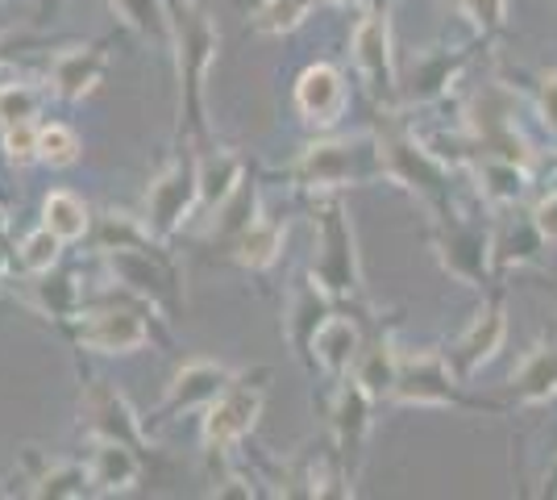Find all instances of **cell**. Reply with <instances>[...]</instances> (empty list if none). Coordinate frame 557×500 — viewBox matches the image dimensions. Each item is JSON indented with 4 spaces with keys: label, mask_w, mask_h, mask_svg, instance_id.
I'll use <instances>...</instances> for the list:
<instances>
[{
    "label": "cell",
    "mask_w": 557,
    "mask_h": 500,
    "mask_svg": "<svg viewBox=\"0 0 557 500\" xmlns=\"http://www.w3.org/2000/svg\"><path fill=\"white\" fill-rule=\"evenodd\" d=\"M175 9V50H180V96L191 134H205V75L216 59V25L196 0H171Z\"/></svg>",
    "instance_id": "6da1fadb"
},
{
    "label": "cell",
    "mask_w": 557,
    "mask_h": 500,
    "mask_svg": "<svg viewBox=\"0 0 557 500\" xmlns=\"http://www.w3.org/2000/svg\"><path fill=\"white\" fill-rule=\"evenodd\" d=\"M75 338H79V346L100 351V355H134L150 342V326L138 305H116V296L109 292L79 309Z\"/></svg>",
    "instance_id": "7a4b0ae2"
},
{
    "label": "cell",
    "mask_w": 557,
    "mask_h": 500,
    "mask_svg": "<svg viewBox=\"0 0 557 500\" xmlns=\"http://www.w3.org/2000/svg\"><path fill=\"white\" fill-rule=\"evenodd\" d=\"M383 171V150L371 143H317L296 163V180L308 188H342Z\"/></svg>",
    "instance_id": "3957f363"
},
{
    "label": "cell",
    "mask_w": 557,
    "mask_h": 500,
    "mask_svg": "<svg viewBox=\"0 0 557 500\" xmlns=\"http://www.w3.org/2000/svg\"><path fill=\"white\" fill-rule=\"evenodd\" d=\"M196 205H200V171L191 159H175L146 188V230L154 239H171Z\"/></svg>",
    "instance_id": "277c9868"
},
{
    "label": "cell",
    "mask_w": 557,
    "mask_h": 500,
    "mask_svg": "<svg viewBox=\"0 0 557 500\" xmlns=\"http://www.w3.org/2000/svg\"><path fill=\"white\" fill-rule=\"evenodd\" d=\"M317 234H321V255L312 267V284L329 288L337 296L358 292V255H354V230L346 221V209L337 200H325L317 214Z\"/></svg>",
    "instance_id": "5b68a950"
},
{
    "label": "cell",
    "mask_w": 557,
    "mask_h": 500,
    "mask_svg": "<svg viewBox=\"0 0 557 500\" xmlns=\"http://www.w3.org/2000/svg\"><path fill=\"white\" fill-rule=\"evenodd\" d=\"M104 255H109L113 276L129 288L134 296L150 301V305L175 309V267L159 255V246L138 242V246H116V251H104Z\"/></svg>",
    "instance_id": "8992f818"
},
{
    "label": "cell",
    "mask_w": 557,
    "mask_h": 500,
    "mask_svg": "<svg viewBox=\"0 0 557 500\" xmlns=\"http://www.w3.org/2000/svg\"><path fill=\"white\" fill-rule=\"evenodd\" d=\"M258 413H262V388L233 380L209 405V413H205V447L212 454H225L255 429Z\"/></svg>",
    "instance_id": "52a82bcc"
},
{
    "label": "cell",
    "mask_w": 557,
    "mask_h": 500,
    "mask_svg": "<svg viewBox=\"0 0 557 500\" xmlns=\"http://www.w3.org/2000/svg\"><path fill=\"white\" fill-rule=\"evenodd\" d=\"M230 383H233L230 367H221V363H212V358H191V363H184V367L175 371V380L166 388L163 417L184 413V408H196V405H212Z\"/></svg>",
    "instance_id": "ba28073f"
},
{
    "label": "cell",
    "mask_w": 557,
    "mask_h": 500,
    "mask_svg": "<svg viewBox=\"0 0 557 500\" xmlns=\"http://www.w3.org/2000/svg\"><path fill=\"white\" fill-rule=\"evenodd\" d=\"M354 59L367 75L374 96L395 93V68H392V29L383 13H367L354 29Z\"/></svg>",
    "instance_id": "9c48e42d"
},
{
    "label": "cell",
    "mask_w": 557,
    "mask_h": 500,
    "mask_svg": "<svg viewBox=\"0 0 557 500\" xmlns=\"http://www.w3.org/2000/svg\"><path fill=\"white\" fill-rule=\"evenodd\" d=\"M404 405H449L454 388H449V367L442 355H408L399 358V376L395 392Z\"/></svg>",
    "instance_id": "30bf717a"
},
{
    "label": "cell",
    "mask_w": 557,
    "mask_h": 500,
    "mask_svg": "<svg viewBox=\"0 0 557 500\" xmlns=\"http://www.w3.org/2000/svg\"><path fill=\"white\" fill-rule=\"evenodd\" d=\"M84 422L96 438H116V442H129V447H141V426L134 417L129 401L116 392L113 383H92L84 392Z\"/></svg>",
    "instance_id": "8fae6325"
},
{
    "label": "cell",
    "mask_w": 557,
    "mask_h": 500,
    "mask_svg": "<svg viewBox=\"0 0 557 500\" xmlns=\"http://www.w3.org/2000/svg\"><path fill=\"white\" fill-rule=\"evenodd\" d=\"M367 429H371V392L358 380H346L333 405V434H337V447H342L337 454L346 459V467H358Z\"/></svg>",
    "instance_id": "7c38bea8"
},
{
    "label": "cell",
    "mask_w": 557,
    "mask_h": 500,
    "mask_svg": "<svg viewBox=\"0 0 557 500\" xmlns=\"http://www.w3.org/2000/svg\"><path fill=\"white\" fill-rule=\"evenodd\" d=\"M296 105H300V113L312 125H333L346 109V80H342V72L329 68V63L308 68L300 75V84H296Z\"/></svg>",
    "instance_id": "4fadbf2b"
},
{
    "label": "cell",
    "mask_w": 557,
    "mask_h": 500,
    "mask_svg": "<svg viewBox=\"0 0 557 500\" xmlns=\"http://www.w3.org/2000/svg\"><path fill=\"white\" fill-rule=\"evenodd\" d=\"M88 472H92V488L113 497V492H129L141 479V459L138 447L129 442H116V438H96V451L88 459Z\"/></svg>",
    "instance_id": "5bb4252c"
},
{
    "label": "cell",
    "mask_w": 557,
    "mask_h": 500,
    "mask_svg": "<svg viewBox=\"0 0 557 500\" xmlns=\"http://www.w3.org/2000/svg\"><path fill=\"white\" fill-rule=\"evenodd\" d=\"M100 75H104V50L100 47L59 50L50 63V84L63 100H84L88 93H96Z\"/></svg>",
    "instance_id": "9a60e30c"
},
{
    "label": "cell",
    "mask_w": 557,
    "mask_h": 500,
    "mask_svg": "<svg viewBox=\"0 0 557 500\" xmlns=\"http://www.w3.org/2000/svg\"><path fill=\"white\" fill-rule=\"evenodd\" d=\"M312 351L321 358V367L333 371V376H346L349 367L362 355V338H358V326L346 321V317H325L321 330L312 333Z\"/></svg>",
    "instance_id": "2e32d148"
},
{
    "label": "cell",
    "mask_w": 557,
    "mask_h": 500,
    "mask_svg": "<svg viewBox=\"0 0 557 500\" xmlns=\"http://www.w3.org/2000/svg\"><path fill=\"white\" fill-rule=\"evenodd\" d=\"M113 13L146 42L175 47V9L166 0H109Z\"/></svg>",
    "instance_id": "e0dca14e"
},
{
    "label": "cell",
    "mask_w": 557,
    "mask_h": 500,
    "mask_svg": "<svg viewBox=\"0 0 557 500\" xmlns=\"http://www.w3.org/2000/svg\"><path fill=\"white\" fill-rule=\"evenodd\" d=\"M504 333H508V321H504V309L499 305H491V309H483L479 317H474V326L462 333V342H458V351H454V358H458V367L462 371H474L479 363H487L499 346H504Z\"/></svg>",
    "instance_id": "ac0fdd59"
},
{
    "label": "cell",
    "mask_w": 557,
    "mask_h": 500,
    "mask_svg": "<svg viewBox=\"0 0 557 500\" xmlns=\"http://www.w3.org/2000/svg\"><path fill=\"white\" fill-rule=\"evenodd\" d=\"M196 171H200V205L221 214V205L242 188V159L230 150H216V155H205Z\"/></svg>",
    "instance_id": "d6986e66"
},
{
    "label": "cell",
    "mask_w": 557,
    "mask_h": 500,
    "mask_svg": "<svg viewBox=\"0 0 557 500\" xmlns=\"http://www.w3.org/2000/svg\"><path fill=\"white\" fill-rule=\"evenodd\" d=\"M230 251L242 267L262 271V267H271V263L278 259V251H283V230H278L275 221H267V217H255V221L230 242Z\"/></svg>",
    "instance_id": "ffe728a7"
},
{
    "label": "cell",
    "mask_w": 557,
    "mask_h": 500,
    "mask_svg": "<svg viewBox=\"0 0 557 500\" xmlns=\"http://www.w3.org/2000/svg\"><path fill=\"white\" fill-rule=\"evenodd\" d=\"M42 225L63 242H75L92 230V217H88V205L75 192H50L47 205H42Z\"/></svg>",
    "instance_id": "44dd1931"
},
{
    "label": "cell",
    "mask_w": 557,
    "mask_h": 500,
    "mask_svg": "<svg viewBox=\"0 0 557 500\" xmlns=\"http://www.w3.org/2000/svg\"><path fill=\"white\" fill-rule=\"evenodd\" d=\"M395 376H399V358L392 355V346H387V342L362 346V355H358V363H354V380L371 392V401L374 397H392Z\"/></svg>",
    "instance_id": "7402d4cb"
},
{
    "label": "cell",
    "mask_w": 557,
    "mask_h": 500,
    "mask_svg": "<svg viewBox=\"0 0 557 500\" xmlns=\"http://www.w3.org/2000/svg\"><path fill=\"white\" fill-rule=\"evenodd\" d=\"M88 492H96L92 472L79 467V463H54L29 488V497H54V500H75V497H88Z\"/></svg>",
    "instance_id": "603a6c76"
},
{
    "label": "cell",
    "mask_w": 557,
    "mask_h": 500,
    "mask_svg": "<svg viewBox=\"0 0 557 500\" xmlns=\"http://www.w3.org/2000/svg\"><path fill=\"white\" fill-rule=\"evenodd\" d=\"M321 0H262L255 9V17H250V25H255L258 34H292L296 25L308 22V13Z\"/></svg>",
    "instance_id": "cb8c5ba5"
},
{
    "label": "cell",
    "mask_w": 557,
    "mask_h": 500,
    "mask_svg": "<svg viewBox=\"0 0 557 500\" xmlns=\"http://www.w3.org/2000/svg\"><path fill=\"white\" fill-rule=\"evenodd\" d=\"M34 301H38V309L50 313V317H79V309H84L75 280H71V276H50V271L38 276Z\"/></svg>",
    "instance_id": "d4e9b609"
},
{
    "label": "cell",
    "mask_w": 557,
    "mask_h": 500,
    "mask_svg": "<svg viewBox=\"0 0 557 500\" xmlns=\"http://www.w3.org/2000/svg\"><path fill=\"white\" fill-rule=\"evenodd\" d=\"M516 392L524 401H545L549 392H557V351H533L524 358V367L516 376Z\"/></svg>",
    "instance_id": "484cf974"
},
{
    "label": "cell",
    "mask_w": 557,
    "mask_h": 500,
    "mask_svg": "<svg viewBox=\"0 0 557 500\" xmlns=\"http://www.w3.org/2000/svg\"><path fill=\"white\" fill-rule=\"evenodd\" d=\"M38 109H42V93L38 88H29V84H0V130L34 121Z\"/></svg>",
    "instance_id": "4316f807"
},
{
    "label": "cell",
    "mask_w": 557,
    "mask_h": 500,
    "mask_svg": "<svg viewBox=\"0 0 557 500\" xmlns=\"http://www.w3.org/2000/svg\"><path fill=\"white\" fill-rule=\"evenodd\" d=\"M79 159V138L67 125H38V163L50 167H71Z\"/></svg>",
    "instance_id": "83f0119b"
},
{
    "label": "cell",
    "mask_w": 557,
    "mask_h": 500,
    "mask_svg": "<svg viewBox=\"0 0 557 500\" xmlns=\"http://www.w3.org/2000/svg\"><path fill=\"white\" fill-rule=\"evenodd\" d=\"M59 246H63V239H59V234H50L47 225H42V230H34V234L22 242V251H17L22 271H29V276H42V271H50V267L59 263Z\"/></svg>",
    "instance_id": "f1b7e54d"
},
{
    "label": "cell",
    "mask_w": 557,
    "mask_h": 500,
    "mask_svg": "<svg viewBox=\"0 0 557 500\" xmlns=\"http://www.w3.org/2000/svg\"><path fill=\"white\" fill-rule=\"evenodd\" d=\"M483 180H487V192L495 200H511V196H520V188H524V171L516 167V159H491L483 167Z\"/></svg>",
    "instance_id": "f546056e"
},
{
    "label": "cell",
    "mask_w": 557,
    "mask_h": 500,
    "mask_svg": "<svg viewBox=\"0 0 557 500\" xmlns=\"http://www.w3.org/2000/svg\"><path fill=\"white\" fill-rule=\"evenodd\" d=\"M321 321H325V305H321V296H317V288L312 292H304L296 313H292V338L304 346H312V333L321 330Z\"/></svg>",
    "instance_id": "4dcf8cb0"
},
{
    "label": "cell",
    "mask_w": 557,
    "mask_h": 500,
    "mask_svg": "<svg viewBox=\"0 0 557 500\" xmlns=\"http://www.w3.org/2000/svg\"><path fill=\"white\" fill-rule=\"evenodd\" d=\"M4 159L13 167L38 163V125H34V121L4 130Z\"/></svg>",
    "instance_id": "1f68e13d"
},
{
    "label": "cell",
    "mask_w": 557,
    "mask_h": 500,
    "mask_svg": "<svg viewBox=\"0 0 557 500\" xmlns=\"http://www.w3.org/2000/svg\"><path fill=\"white\" fill-rule=\"evenodd\" d=\"M458 4H462V13L479 29H495V25L504 22V4L508 0H458Z\"/></svg>",
    "instance_id": "d6a6232c"
},
{
    "label": "cell",
    "mask_w": 557,
    "mask_h": 500,
    "mask_svg": "<svg viewBox=\"0 0 557 500\" xmlns=\"http://www.w3.org/2000/svg\"><path fill=\"white\" fill-rule=\"evenodd\" d=\"M533 225L541 239L557 242V192H549V196L533 209Z\"/></svg>",
    "instance_id": "836d02e7"
},
{
    "label": "cell",
    "mask_w": 557,
    "mask_h": 500,
    "mask_svg": "<svg viewBox=\"0 0 557 500\" xmlns=\"http://www.w3.org/2000/svg\"><path fill=\"white\" fill-rule=\"evenodd\" d=\"M541 105H545V118L557 130V75H545V88H541Z\"/></svg>",
    "instance_id": "e575fe53"
},
{
    "label": "cell",
    "mask_w": 557,
    "mask_h": 500,
    "mask_svg": "<svg viewBox=\"0 0 557 500\" xmlns=\"http://www.w3.org/2000/svg\"><path fill=\"white\" fill-rule=\"evenodd\" d=\"M0 239H4V214H0Z\"/></svg>",
    "instance_id": "d590c367"
},
{
    "label": "cell",
    "mask_w": 557,
    "mask_h": 500,
    "mask_svg": "<svg viewBox=\"0 0 557 500\" xmlns=\"http://www.w3.org/2000/svg\"><path fill=\"white\" fill-rule=\"evenodd\" d=\"M0 276H4V251H0Z\"/></svg>",
    "instance_id": "8d00e7d4"
},
{
    "label": "cell",
    "mask_w": 557,
    "mask_h": 500,
    "mask_svg": "<svg viewBox=\"0 0 557 500\" xmlns=\"http://www.w3.org/2000/svg\"><path fill=\"white\" fill-rule=\"evenodd\" d=\"M333 4H358V0H333Z\"/></svg>",
    "instance_id": "74e56055"
}]
</instances>
